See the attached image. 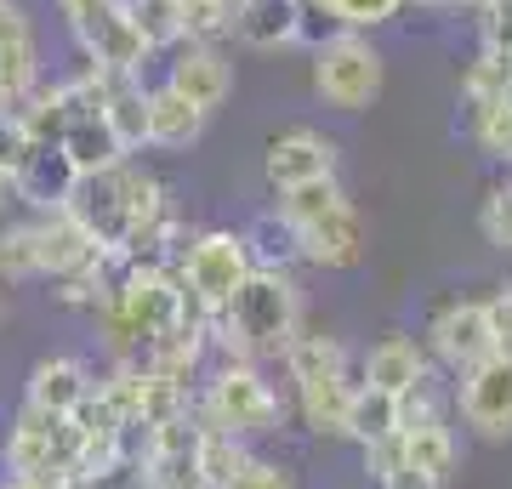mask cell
<instances>
[{
  "label": "cell",
  "mask_w": 512,
  "mask_h": 489,
  "mask_svg": "<svg viewBox=\"0 0 512 489\" xmlns=\"http://www.w3.org/2000/svg\"><path fill=\"white\" fill-rule=\"evenodd\" d=\"M302 330V285L285 268H251L239 290L211 319V359L268 364L285 359V347Z\"/></svg>",
  "instance_id": "6da1fadb"
},
{
  "label": "cell",
  "mask_w": 512,
  "mask_h": 489,
  "mask_svg": "<svg viewBox=\"0 0 512 489\" xmlns=\"http://www.w3.org/2000/svg\"><path fill=\"white\" fill-rule=\"evenodd\" d=\"M92 319L114 359H137L154 336L183 325V285L165 262H126L120 285L92 308Z\"/></svg>",
  "instance_id": "7a4b0ae2"
},
{
  "label": "cell",
  "mask_w": 512,
  "mask_h": 489,
  "mask_svg": "<svg viewBox=\"0 0 512 489\" xmlns=\"http://www.w3.org/2000/svg\"><path fill=\"white\" fill-rule=\"evenodd\" d=\"M285 376H291L296 410H302V427L319 438H342L348 427V404H353V370H348V347L325 336V330H296V342L285 347Z\"/></svg>",
  "instance_id": "3957f363"
},
{
  "label": "cell",
  "mask_w": 512,
  "mask_h": 489,
  "mask_svg": "<svg viewBox=\"0 0 512 489\" xmlns=\"http://www.w3.org/2000/svg\"><path fill=\"white\" fill-rule=\"evenodd\" d=\"M194 421L234 438H262V433H279L285 399L274 393V381L262 376V364L217 359L200 387V399H194Z\"/></svg>",
  "instance_id": "277c9868"
},
{
  "label": "cell",
  "mask_w": 512,
  "mask_h": 489,
  "mask_svg": "<svg viewBox=\"0 0 512 489\" xmlns=\"http://www.w3.org/2000/svg\"><path fill=\"white\" fill-rule=\"evenodd\" d=\"M171 273H177V285H183V319L211 330L222 302H228L239 290V279L251 273L245 234H234V228H200V234H188V245L171 256Z\"/></svg>",
  "instance_id": "5b68a950"
},
{
  "label": "cell",
  "mask_w": 512,
  "mask_h": 489,
  "mask_svg": "<svg viewBox=\"0 0 512 489\" xmlns=\"http://www.w3.org/2000/svg\"><path fill=\"white\" fill-rule=\"evenodd\" d=\"M0 467H6V478H35L46 489L80 484V427H74V416H46V410L23 404L12 433H6Z\"/></svg>",
  "instance_id": "8992f818"
},
{
  "label": "cell",
  "mask_w": 512,
  "mask_h": 489,
  "mask_svg": "<svg viewBox=\"0 0 512 489\" xmlns=\"http://www.w3.org/2000/svg\"><path fill=\"white\" fill-rule=\"evenodd\" d=\"M387 86V63L376 52V40L348 29V35L313 46V91L319 103L336 114H365Z\"/></svg>",
  "instance_id": "52a82bcc"
},
{
  "label": "cell",
  "mask_w": 512,
  "mask_h": 489,
  "mask_svg": "<svg viewBox=\"0 0 512 489\" xmlns=\"http://www.w3.org/2000/svg\"><path fill=\"white\" fill-rule=\"evenodd\" d=\"M57 18L69 23L80 57H92L97 69L143 74L148 52L126 18V0H57Z\"/></svg>",
  "instance_id": "ba28073f"
},
{
  "label": "cell",
  "mask_w": 512,
  "mask_h": 489,
  "mask_svg": "<svg viewBox=\"0 0 512 489\" xmlns=\"http://www.w3.org/2000/svg\"><path fill=\"white\" fill-rule=\"evenodd\" d=\"M421 347H427V359L444 364L450 376H461V370L484 364L495 353V347H490V313H484V296H456V302H439V308H433V319H427Z\"/></svg>",
  "instance_id": "9c48e42d"
},
{
  "label": "cell",
  "mask_w": 512,
  "mask_h": 489,
  "mask_svg": "<svg viewBox=\"0 0 512 489\" xmlns=\"http://www.w3.org/2000/svg\"><path fill=\"white\" fill-rule=\"evenodd\" d=\"M450 404L461 410L467 433L484 438V444H512V364L507 359H484L473 370L456 376V393Z\"/></svg>",
  "instance_id": "30bf717a"
},
{
  "label": "cell",
  "mask_w": 512,
  "mask_h": 489,
  "mask_svg": "<svg viewBox=\"0 0 512 489\" xmlns=\"http://www.w3.org/2000/svg\"><path fill=\"white\" fill-rule=\"evenodd\" d=\"M137 467H143L148 489H205L200 478V421L194 410L148 427L143 444H137Z\"/></svg>",
  "instance_id": "8fae6325"
},
{
  "label": "cell",
  "mask_w": 512,
  "mask_h": 489,
  "mask_svg": "<svg viewBox=\"0 0 512 489\" xmlns=\"http://www.w3.org/2000/svg\"><path fill=\"white\" fill-rule=\"evenodd\" d=\"M46 80L40 69V35L35 18L23 12L18 0H0V109L18 114L23 97Z\"/></svg>",
  "instance_id": "7c38bea8"
},
{
  "label": "cell",
  "mask_w": 512,
  "mask_h": 489,
  "mask_svg": "<svg viewBox=\"0 0 512 489\" xmlns=\"http://www.w3.org/2000/svg\"><path fill=\"white\" fill-rule=\"evenodd\" d=\"M296 256L308 268H325V273H348L365 262V222L353 211V200L330 205L325 217H313L296 228Z\"/></svg>",
  "instance_id": "4fadbf2b"
},
{
  "label": "cell",
  "mask_w": 512,
  "mask_h": 489,
  "mask_svg": "<svg viewBox=\"0 0 512 489\" xmlns=\"http://www.w3.org/2000/svg\"><path fill=\"white\" fill-rule=\"evenodd\" d=\"M165 86L177 91V97H188L194 109L217 114L234 97V63H228L222 46H194V40H183L171 52V63H165Z\"/></svg>",
  "instance_id": "5bb4252c"
},
{
  "label": "cell",
  "mask_w": 512,
  "mask_h": 489,
  "mask_svg": "<svg viewBox=\"0 0 512 489\" xmlns=\"http://www.w3.org/2000/svg\"><path fill=\"white\" fill-rule=\"evenodd\" d=\"M336 165H342V154H336V143L330 137H319V131L296 126V131H279L274 143L262 148V177H268V188H296V182H319V177H336Z\"/></svg>",
  "instance_id": "9a60e30c"
},
{
  "label": "cell",
  "mask_w": 512,
  "mask_h": 489,
  "mask_svg": "<svg viewBox=\"0 0 512 489\" xmlns=\"http://www.w3.org/2000/svg\"><path fill=\"white\" fill-rule=\"evenodd\" d=\"M74 165L63 154V143H23L18 165H12V200H23L29 211H52L69 200Z\"/></svg>",
  "instance_id": "2e32d148"
},
{
  "label": "cell",
  "mask_w": 512,
  "mask_h": 489,
  "mask_svg": "<svg viewBox=\"0 0 512 489\" xmlns=\"http://www.w3.org/2000/svg\"><path fill=\"white\" fill-rule=\"evenodd\" d=\"M92 364L74 359V353H52V359H40L29 370V387H23V404L29 410H46V416H74L80 404L92 399Z\"/></svg>",
  "instance_id": "e0dca14e"
},
{
  "label": "cell",
  "mask_w": 512,
  "mask_h": 489,
  "mask_svg": "<svg viewBox=\"0 0 512 489\" xmlns=\"http://www.w3.org/2000/svg\"><path fill=\"white\" fill-rule=\"evenodd\" d=\"M433 370V359H427V347H421V336H410V330H387L382 342L365 353V387H376V393H387V399H399L404 387H416L421 376Z\"/></svg>",
  "instance_id": "ac0fdd59"
},
{
  "label": "cell",
  "mask_w": 512,
  "mask_h": 489,
  "mask_svg": "<svg viewBox=\"0 0 512 489\" xmlns=\"http://www.w3.org/2000/svg\"><path fill=\"white\" fill-rule=\"evenodd\" d=\"M63 154H69L74 177H97V171H114V165L131 160L126 148H120V137L109 131L103 109H86V114L63 120Z\"/></svg>",
  "instance_id": "d6986e66"
},
{
  "label": "cell",
  "mask_w": 512,
  "mask_h": 489,
  "mask_svg": "<svg viewBox=\"0 0 512 489\" xmlns=\"http://www.w3.org/2000/svg\"><path fill=\"white\" fill-rule=\"evenodd\" d=\"M205 120H211V114L194 109L188 97H177L165 80L160 86H148V148L183 154V148H194L205 137Z\"/></svg>",
  "instance_id": "ffe728a7"
},
{
  "label": "cell",
  "mask_w": 512,
  "mask_h": 489,
  "mask_svg": "<svg viewBox=\"0 0 512 489\" xmlns=\"http://www.w3.org/2000/svg\"><path fill=\"white\" fill-rule=\"evenodd\" d=\"M103 120L120 137L126 154H143L148 148V86L143 74H114L103 69Z\"/></svg>",
  "instance_id": "44dd1931"
},
{
  "label": "cell",
  "mask_w": 512,
  "mask_h": 489,
  "mask_svg": "<svg viewBox=\"0 0 512 489\" xmlns=\"http://www.w3.org/2000/svg\"><path fill=\"white\" fill-rule=\"evenodd\" d=\"M35 239H40V279H63V273H74L92 251H103V245L86 239V228H80L63 205L35 211Z\"/></svg>",
  "instance_id": "7402d4cb"
},
{
  "label": "cell",
  "mask_w": 512,
  "mask_h": 489,
  "mask_svg": "<svg viewBox=\"0 0 512 489\" xmlns=\"http://www.w3.org/2000/svg\"><path fill=\"white\" fill-rule=\"evenodd\" d=\"M228 35L251 52H285L296 46V0H239Z\"/></svg>",
  "instance_id": "603a6c76"
},
{
  "label": "cell",
  "mask_w": 512,
  "mask_h": 489,
  "mask_svg": "<svg viewBox=\"0 0 512 489\" xmlns=\"http://www.w3.org/2000/svg\"><path fill=\"white\" fill-rule=\"evenodd\" d=\"M399 450H404V467L427 472V478H439L450 484V472H456V427L450 421H433V427H399Z\"/></svg>",
  "instance_id": "cb8c5ba5"
},
{
  "label": "cell",
  "mask_w": 512,
  "mask_h": 489,
  "mask_svg": "<svg viewBox=\"0 0 512 489\" xmlns=\"http://www.w3.org/2000/svg\"><path fill=\"white\" fill-rule=\"evenodd\" d=\"M126 18L148 57L183 46V0H126Z\"/></svg>",
  "instance_id": "d4e9b609"
},
{
  "label": "cell",
  "mask_w": 512,
  "mask_h": 489,
  "mask_svg": "<svg viewBox=\"0 0 512 489\" xmlns=\"http://www.w3.org/2000/svg\"><path fill=\"white\" fill-rule=\"evenodd\" d=\"M461 97H467V109L512 103V52H484L478 46L473 63L461 69Z\"/></svg>",
  "instance_id": "484cf974"
},
{
  "label": "cell",
  "mask_w": 512,
  "mask_h": 489,
  "mask_svg": "<svg viewBox=\"0 0 512 489\" xmlns=\"http://www.w3.org/2000/svg\"><path fill=\"white\" fill-rule=\"evenodd\" d=\"M399 433V404L387 399V393H376V387H353V404H348V427H342V438H353L359 450L365 444H382V438Z\"/></svg>",
  "instance_id": "4316f807"
},
{
  "label": "cell",
  "mask_w": 512,
  "mask_h": 489,
  "mask_svg": "<svg viewBox=\"0 0 512 489\" xmlns=\"http://www.w3.org/2000/svg\"><path fill=\"white\" fill-rule=\"evenodd\" d=\"M348 200V188H342V177H319V182H296V188H279L274 200V217L291 222V228H302V222L325 217L330 205Z\"/></svg>",
  "instance_id": "83f0119b"
},
{
  "label": "cell",
  "mask_w": 512,
  "mask_h": 489,
  "mask_svg": "<svg viewBox=\"0 0 512 489\" xmlns=\"http://www.w3.org/2000/svg\"><path fill=\"white\" fill-rule=\"evenodd\" d=\"M245 251H251V268H285L291 273L302 256H296V228L291 222H279L274 211L268 217H256L245 228Z\"/></svg>",
  "instance_id": "f1b7e54d"
},
{
  "label": "cell",
  "mask_w": 512,
  "mask_h": 489,
  "mask_svg": "<svg viewBox=\"0 0 512 489\" xmlns=\"http://www.w3.org/2000/svg\"><path fill=\"white\" fill-rule=\"evenodd\" d=\"M0 279H6V285H35V279H40L35 217L6 222V228H0Z\"/></svg>",
  "instance_id": "f546056e"
},
{
  "label": "cell",
  "mask_w": 512,
  "mask_h": 489,
  "mask_svg": "<svg viewBox=\"0 0 512 489\" xmlns=\"http://www.w3.org/2000/svg\"><path fill=\"white\" fill-rule=\"evenodd\" d=\"M245 438L234 433H217V427H200V478L205 489H228L234 484V472L245 467Z\"/></svg>",
  "instance_id": "4dcf8cb0"
},
{
  "label": "cell",
  "mask_w": 512,
  "mask_h": 489,
  "mask_svg": "<svg viewBox=\"0 0 512 489\" xmlns=\"http://www.w3.org/2000/svg\"><path fill=\"white\" fill-rule=\"evenodd\" d=\"M399 427H433V421H450V393H444V381L427 370L416 387H404L399 399Z\"/></svg>",
  "instance_id": "1f68e13d"
},
{
  "label": "cell",
  "mask_w": 512,
  "mask_h": 489,
  "mask_svg": "<svg viewBox=\"0 0 512 489\" xmlns=\"http://www.w3.org/2000/svg\"><path fill=\"white\" fill-rule=\"evenodd\" d=\"M228 29H234V0H183V40L222 46Z\"/></svg>",
  "instance_id": "d6a6232c"
},
{
  "label": "cell",
  "mask_w": 512,
  "mask_h": 489,
  "mask_svg": "<svg viewBox=\"0 0 512 489\" xmlns=\"http://www.w3.org/2000/svg\"><path fill=\"white\" fill-rule=\"evenodd\" d=\"M478 234L490 251H507L512 256V177L495 182L490 194L478 200Z\"/></svg>",
  "instance_id": "836d02e7"
},
{
  "label": "cell",
  "mask_w": 512,
  "mask_h": 489,
  "mask_svg": "<svg viewBox=\"0 0 512 489\" xmlns=\"http://www.w3.org/2000/svg\"><path fill=\"white\" fill-rule=\"evenodd\" d=\"M473 137L484 154H495L501 165H512V103H490L473 109Z\"/></svg>",
  "instance_id": "e575fe53"
},
{
  "label": "cell",
  "mask_w": 512,
  "mask_h": 489,
  "mask_svg": "<svg viewBox=\"0 0 512 489\" xmlns=\"http://www.w3.org/2000/svg\"><path fill=\"white\" fill-rule=\"evenodd\" d=\"M325 6L342 18V29H359V35H370V29H382V23L399 18L410 0H325Z\"/></svg>",
  "instance_id": "d590c367"
},
{
  "label": "cell",
  "mask_w": 512,
  "mask_h": 489,
  "mask_svg": "<svg viewBox=\"0 0 512 489\" xmlns=\"http://www.w3.org/2000/svg\"><path fill=\"white\" fill-rule=\"evenodd\" d=\"M228 489H296V472L285 461H268V455H245V467L234 472Z\"/></svg>",
  "instance_id": "8d00e7d4"
},
{
  "label": "cell",
  "mask_w": 512,
  "mask_h": 489,
  "mask_svg": "<svg viewBox=\"0 0 512 489\" xmlns=\"http://www.w3.org/2000/svg\"><path fill=\"white\" fill-rule=\"evenodd\" d=\"M478 46L484 52H512V0L478 6Z\"/></svg>",
  "instance_id": "74e56055"
},
{
  "label": "cell",
  "mask_w": 512,
  "mask_h": 489,
  "mask_svg": "<svg viewBox=\"0 0 512 489\" xmlns=\"http://www.w3.org/2000/svg\"><path fill=\"white\" fill-rule=\"evenodd\" d=\"M484 313H490V347H495V359L512 364V296H507V290L484 296Z\"/></svg>",
  "instance_id": "f35d334b"
},
{
  "label": "cell",
  "mask_w": 512,
  "mask_h": 489,
  "mask_svg": "<svg viewBox=\"0 0 512 489\" xmlns=\"http://www.w3.org/2000/svg\"><path fill=\"white\" fill-rule=\"evenodd\" d=\"M18 154H23V126H18V114L0 109V177H12Z\"/></svg>",
  "instance_id": "ab89813d"
},
{
  "label": "cell",
  "mask_w": 512,
  "mask_h": 489,
  "mask_svg": "<svg viewBox=\"0 0 512 489\" xmlns=\"http://www.w3.org/2000/svg\"><path fill=\"white\" fill-rule=\"evenodd\" d=\"M376 489H444V484H439V478H427V472H416V467H404V461H399V467L387 472V478H376Z\"/></svg>",
  "instance_id": "60d3db41"
},
{
  "label": "cell",
  "mask_w": 512,
  "mask_h": 489,
  "mask_svg": "<svg viewBox=\"0 0 512 489\" xmlns=\"http://www.w3.org/2000/svg\"><path fill=\"white\" fill-rule=\"evenodd\" d=\"M0 489H46V484H35V478H0Z\"/></svg>",
  "instance_id": "b9f144b4"
},
{
  "label": "cell",
  "mask_w": 512,
  "mask_h": 489,
  "mask_svg": "<svg viewBox=\"0 0 512 489\" xmlns=\"http://www.w3.org/2000/svg\"><path fill=\"white\" fill-rule=\"evenodd\" d=\"M6 205H12V177H0V217H6Z\"/></svg>",
  "instance_id": "7bdbcfd3"
},
{
  "label": "cell",
  "mask_w": 512,
  "mask_h": 489,
  "mask_svg": "<svg viewBox=\"0 0 512 489\" xmlns=\"http://www.w3.org/2000/svg\"><path fill=\"white\" fill-rule=\"evenodd\" d=\"M416 6H427V12H450L456 0H416Z\"/></svg>",
  "instance_id": "ee69618b"
},
{
  "label": "cell",
  "mask_w": 512,
  "mask_h": 489,
  "mask_svg": "<svg viewBox=\"0 0 512 489\" xmlns=\"http://www.w3.org/2000/svg\"><path fill=\"white\" fill-rule=\"evenodd\" d=\"M456 6H473V12H478V6H490V0H456Z\"/></svg>",
  "instance_id": "f6af8a7d"
},
{
  "label": "cell",
  "mask_w": 512,
  "mask_h": 489,
  "mask_svg": "<svg viewBox=\"0 0 512 489\" xmlns=\"http://www.w3.org/2000/svg\"><path fill=\"white\" fill-rule=\"evenodd\" d=\"M507 296H512V290H507Z\"/></svg>",
  "instance_id": "bcb514c9"
}]
</instances>
